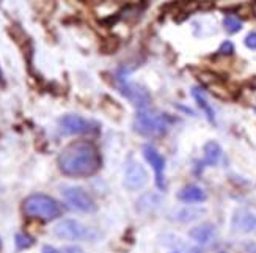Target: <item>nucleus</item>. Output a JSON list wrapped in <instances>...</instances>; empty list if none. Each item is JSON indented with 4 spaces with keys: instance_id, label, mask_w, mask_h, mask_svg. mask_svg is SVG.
<instances>
[{
    "instance_id": "1",
    "label": "nucleus",
    "mask_w": 256,
    "mask_h": 253,
    "mask_svg": "<svg viewBox=\"0 0 256 253\" xmlns=\"http://www.w3.org/2000/svg\"><path fill=\"white\" fill-rule=\"evenodd\" d=\"M101 156L98 148L88 140H77L63 148L58 156V168L71 178H86L99 170Z\"/></svg>"
},
{
    "instance_id": "2",
    "label": "nucleus",
    "mask_w": 256,
    "mask_h": 253,
    "mask_svg": "<svg viewBox=\"0 0 256 253\" xmlns=\"http://www.w3.org/2000/svg\"><path fill=\"white\" fill-rule=\"evenodd\" d=\"M173 124V118L166 114H160L158 110H152L150 107L140 108L136 118H134V129L140 136L148 138H158L165 136Z\"/></svg>"
},
{
    "instance_id": "3",
    "label": "nucleus",
    "mask_w": 256,
    "mask_h": 253,
    "mask_svg": "<svg viewBox=\"0 0 256 253\" xmlns=\"http://www.w3.org/2000/svg\"><path fill=\"white\" fill-rule=\"evenodd\" d=\"M22 212L30 218H36L41 222H50L62 214L60 204L52 196L44 194H33L27 196L22 203Z\"/></svg>"
},
{
    "instance_id": "4",
    "label": "nucleus",
    "mask_w": 256,
    "mask_h": 253,
    "mask_svg": "<svg viewBox=\"0 0 256 253\" xmlns=\"http://www.w3.org/2000/svg\"><path fill=\"white\" fill-rule=\"evenodd\" d=\"M54 236L62 240H82L90 238V230L74 218H63L54 226Z\"/></svg>"
},
{
    "instance_id": "5",
    "label": "nucleus",
    "mask_w": 256,
    "mask_h": 253,
    "mask_svg": "<svg viewBox=\"0 0 256 253\" xmlns=\"http://www.w3.org/2000/svg\"><path fill=\"white\" fill-rule=\"evenodd\" d=\"M62 196L68 203V206L79 212H93L96 209V203L93 202V198L82 187H64L62 190Z\"/></svg>"
},
{
    "instance_id": "6",
    "label": "nucleus",
    "mask_w": 256,
    "mask_h": 253,
    "mask_svg": "<svg viewBox=\"0 0 256 253\" xmlns=\"http://www.w3.org/2000/svg\"><path fill=\"white\" fill-rule=\"evenodd\" d=\"M58 124H60L62 132L66 136H79V134L93 132V123H90V121H86L85 118L76 114L63 115L58 120Z\"/></svg>"
},
{
    "instance_id": "7",
    "label": "nucleus",
    "mask_w": 256,
    "mask_h": 253,
    "mask_svg": "<svg viewBox=\"0 0 256 253\" xmlns=\"http://www.w3.org/2000/svg\"><path fill=\"white\" fill-rule=\"evenodd\" d=\"M148 182V173L142 165L136 160H130L126 165L123 184L128 190H140Z\"/></svg>"
},
{
    "instance_id": "8",
    "label": "nucleus",
    "mask_w": 256,
    "mask_h": 253,
    "mask_svg": "<svg viewBox=\"0 0 256 253\" xmlns=\"http://www.w3.org/2000/svg\"><path fill=\"white\" fill-rule=\"evenodd\" d=\"M143 156L146 159V162L151 165V168L154 170L156 173V186L159 187L160 190H165V159L162 158V154L156 150L154 146L151 145H144L143 146Z\"/></svg>"
},
{
    "instance_id": "9",
    "label": "nucleus",
    "mask_w": 256,
    "mask_h": 253,
    "mask_svg": "<svg viewBox=\"0 0 256 253\" xmlns=\"http://www.w3.org/2000/svg\"><path fill=\"white\" fill-rule=\"evenodd\" d=\"M120 92L123 93L138 110L146 108L150 106V101H151L150 93L146 92V88L138 85V84H130V82H126L123 79L121 80V85H120Z\"/></svg>"
},
{
    "instance_id": "10",
    "label": "nucleus",
    "mask_w": 256,
    "mask_h": 253,
    "mask_svg": "<svg viewBox=\"0 0 256 253\" xmlns=\"http://www.w3.org/2000/svg\"><path fill=\"white\" fill-rule=\"evenodd\" d=\"M231 226L234 233H240V234L253 233V231H256V216L252 214L250 211H246V209H239L232 216Z\"/></svg>"
},
{
    "instance_id": "11",
    "label": "nucleus",
    "mask_w": 256,
    "mask_h": 253,
    "mask_svg": "<svg viewBox=\"0 0 256 253\" xmlns=\"http://www.w3.org/2000/svg\"><path fill=\"white\" fill-rule=\"evenodd\" d=\"M196 244H202V246H208L210 242L214 240L216 238V226L210 225V224H203V225H198L195 228L190 230V233H188Z\"/></svg>"
},
{
    "instance_id": "12",
    "label": "nucleus",
    "mask_w": 256,
    "mask_h": 253,
    "mask_svg": "<svg viewBox=\"0 0 256 253\" xmlns=\"http://www.w3.org/2000/svg\"><path fill=\"white\" fill-rule=\"evenodd\" d=\"M178 198L184 203H203L206 202V192L198 186H186L184 189L180 190Z\"/></svg>"
},
{
    "instance_id": "13",
    "label": "nucleus",
    "mask_w": 256,
    "mask_h": 253,
    "mask_svg": "<svg viewBox=\"0 0 256 253\" xmlns=\"http://www.w3.org/2000/svg\"><path fill=\"white\" fill-rule=\"evenodd\" d=\"M160 202L162 198L158 195V194H146L138 198L137 202V211L142 212V214H150V212H154L156 209L160 206Z\"/></svg>"
},
{
    "instance_id": "14",
    "label": "nucleus",
    "mask_w": 256,
    "mask_h": 253,
    "mask_svg": "<svg viewBox=\"0 0 256 253\" xmlns=\"http://www.w3.org/2000/svg\"><path fill=\"white\" fill-rule=\"evenodd\" d=\"M192 96L195 98V101L198 104V107L203 110L206 118L210 121V123H216V112H214V108L210 107V104L208 102V99L204 96V93L200 90V88H194L192 90Z\"/></svg>"
},
{
    "instance_id": "15",
    "label": "nucleus",
    "mask_w": 256,
    "mask_h": 253,
    "mask_svg": "<svg viewBox=\"0 0 256 253\" xmlns=\"http://www.w3.org/2000/svg\"><path fill=\"white\" fill-rule=\"evenodd\" d=\"M203 214H204V209H202V208H182L174 214V218L178 222L188 224V222H194V220L200 218Z\"/></svg>"
},
{
    "instance_id": "16",
    "label": "nucleus",
    "mask_w": 256,
    "mask_h": 253,
    "mask_svg": "<svg viewBox=\"0 0 256 253\" xmlns=\"http://www.w3.org/2000/svg\"><path fill=\"white\" fill-rule=\"evenodd\" d=\"M220 158H222V148L218 143L214 140L208 142L204 145V162L208 165H216L218 164Z\"/></svg>"
},
{
    "instance_id": "17",
    "label": "nucleus",
    "mask_w": 256,
    "mask_h": 253,
    "mask_svg": "<svg viewBox=\"0 0 256 253\" xmlns=\"http://www.w3.org/2000/svg\"><path fill=\"white\" fill-rule=\"evenodd\" d=\"M224 27L228 33H238L242 28V20L234 14H230L224 19Z\"/></svg>"
},
{
    "instance_id": "18",
    "label": "nucleus",
    "mask_w": 256,
    "mask_h": 253,
    "mask_svg": "<svg viewBox=\"0 0 256 253\" xmlns=\"http://www.w3.org/2000/svg\"><path fill=\"white\" fill-rule=\"evenodd\" d=\"M16 247L18 250H26L28 247H32L33 244H35V239H33L32 236L26 234V233H18L16 234Z\"/></svg>"
},
{
    "instance_id": "19",
    "label": "nucleus",
    "mask_w": 256,
    "mask_h": 253,
    "mask_svg": "<svg viewBox=\"0 0 256 253\" xmlns=\"http://www.w3.org/2000/svg\"><path fill=\"white\" fill-rule=\"evenodd\" d=\"M232 52H234V44H232L231 41H224V42L220 44L218 54H222V55H231Z\"/></svg>"
},
{
    "instance_id": "20",
    "label": "nucleus",
    "mask_w": 256,
    "mask_h": 253,
    "mask_svg": "<svg viewBox=\"0 0 256 253\" xmlns=\"http://www.w3.org/2000/svg\"><path fill=\"white\" fill-rule=\"evenodd\" d=\"M246 46H247L248 49L256 50V32L248 33V35H247V38H246Z\"/></svg>"
},
{
    "instance_id": "21",
    "label": "nucleus",
    "mask_w": 256,
    "mask_h": 253,
    "mask_svg": "<svg viewBox=\"0 0 256 253\" xmlns=\"http://www.w3.org/2000/svg\"><path fill=\"white\" fill-rule=\"evenodd\" d=\"M172 253H202L198 248L195 247H184V248H180V250H174Z\"/></svg>"
},
{
    "instance_id": "22",
    "label": "nucleus",
    "mask_w": 256,
    "mask_h": 253,
    "mask_svg": "<svg viewBox=\"0 0 256 253\" xmlns=\"http://www.w3.org/2000/svg\"><path fill=\"white\" fill-rule=\"evenodd\" d=\"M64 253H84V250L77 246H71V247H66L64 248Z\"/></svg>"
},
{
    "instance_id": "23",
    "label": "nucleus",
    "mask_w": 256,
    "mask_h": 253,
    "mask_svg": "<svg viewBox=\"0 0 256 253\" xmlns=\"http://www.w3.org/2000/svg\"><path fill=\"white\" fill-rule=\"evenodd\" d=\"M41 253H60V252L55 248V247H52V246H44Z\"/></svg>"
},
{
    "instance_id": "24",
    "label": "nucleus",
    "mask_w": 256,
    "mask_h": 253,
    "mask_svg": "<svg viewBox=\"0 0 256 253\" xmlns=\"http://www.w3.org/2000/svg\"><path fill=\"white\" fill-rule=\"evenodd\" d=\"M250 252H252V253H256V247H252V248H250Z\"/></svg>"
},
{
    "instance_id": "25",
    "label": "nucleus",
    "mask_w": 256,
    "mask_h": 253,
    "mask_svg": "<svg viewBox=\"0 0 256 253\" xmlns=\"http://www.w3.org/2000/svg\"><path fill=\"white\" fill-rule=\"evenodd\" d=\"M0 247H2V240H0Z\"/></svg>"
}]
</instances>
